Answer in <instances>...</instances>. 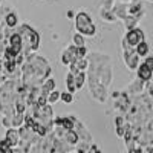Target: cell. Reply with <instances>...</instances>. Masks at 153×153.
Wrapping results in <instances>:
<instances>
[{
    "label": "cell",
    "instance_id": "6da1fadb",
    "mask_svg": "<svg viewBox=\"0 0 153 153\" xmlns=\"http://www.w3.org/2000/svg\"><path fill=\"white\" fill-rule=\"evenodd\" d=\"M51 74H52V68L48 58L32 52L26 55V61L20 68V81L29 87H42V84L51 76Z\"/></svg>",
    "mask_w": 153,
    "mask_h": 153
},
{
    "label": "cell",
    "instance_id": "7a4b0ae2",
    "mask_svg": "<svg viewBox=\"0 0 153 153\" xmlns=\"http://www.w3.org/2000/svg\"><path fill=\"white\" fill-rule=\"evenodd\" d=\"M17 31L23 38V54L29 55L32 52H37L40 48V34L35 31V28H32L28 23H20L17 26Z\"/></svg>",
    "mask_w": 153,
    "mask_h": 153
},
{
    "label": "cell",
    "instance_id": "3957f363",
    "mask_svg": "<svg viewBox=\"0 0 153 153\" xmlns=\"http://www.w3.org/2000/svg\"><path fill=\"white\" fill-rule=\"evenodd\" d=\"M75 22V31H78L80 34L86 37H95L97 35V26L91 17V14L86 11H78L74 17Z\"/></svg>",
    "mask_w": 153,
    "mask_h": 153
},
{
    "label": "cell",
    "instance_id": "277c9868",
    "mask_svg": "<svg viewBox=\"0 0 153 153\" xmlns=\"http://www.w3.org/2000/svg\"><path fill=\"white\" fill-rule=\"evenodd\" d=\"M87 86H89V95L94 101L104 104L109 100V87L104 86L103 83H100L94 78H87Z\"/></svg>",
    "mask_w": 153,
    "mask_h": 153
},
{
    "label": "cell",
    "instance_id": "5b68a950",
    "mask_svg": "<svg viewBox=\"0 0 153 153\" xmlns=\"http://www.w3.org/2000/svg\"><path fill=\"white\" fill-rule=\"evenodd\" d=\"M146 40V34H144V31L141 29V28H138V26H135V28H132V29H129V31H126V34H124V37H123V51L124 49H135L141 42H144Z\"/></svg>",
    "mask_w": 153,
    "mask_h": 153
},
{
    "label": "cell",
    "instance_id": "8992f818",
    "mask_svg": "<svg viewBox=\"0 0 153 153\" xmlns=\"http://www.w3.org/2000/svg\"><path fill=\"white\" fill-rule=\"evenodd\" d=\"M123 61L129 71H136L141 65V55L136 52V49H124L123 51Z\"/></svg>",
    "mask_w": 153,
    "mask_h": 153
},
{
    "label": "cell",
    "instance_id": "52a82bcc",
    "mask_svg": "<svg viewBox=\"0 0 153 153\" xmlns=\"http://www.w3.org/2000/svg\"><path fill=\"white\" fill-rule=\"evenodd\" d=\"M74 120H75V126H74V129L78 132V135H80V143H87V144H92L94 143V138H92V135H91V132H89V129L84 126V123L83 121H80L78 118L74 115Z\"/></svg>",
    "mask_w": 153,
    "mask_h": 153
},
{
    "label": "cell",
    "instance_id": "ba28073f",
    "mask_svg": "<svg viewBox=\"0 0 153 153\" xmlns=\"http://www.w3.org/2000/svg\"><path fill=\"white\" fill-rule=\"evenodd\" d=\"M127 11H129V14L136 17L138 20H141L146 14V6H144V2L143 0H130L129 3H127Z\"/></svg>",
    "mask_w": 153,
    "mask_h": 153
},
{
    "label": "cell",
    "instance_id": "9c48e42d",
    "mask_svg": "<svg viewBox=\"0 0 153 153\" xmlns=\"http://www.w3.org/2000/svg\"><path fill=\"white\" fill-rule=\"evenodd\" d=\"M5 138L8 139V143L11 144V147L14 150L20 149V146H22V135H20V130L17 129V127H9V129H6Z\"/></svg>",
    "mask_w": 153,
    "mask_h": 153
},
{
    "label": "cell",
    "instance_id": "30bf717a",
    "mask_svg": "<svg viewBox=\"0 0 153 153\" xmlns=\"http://www.w3.org/2000/svg\"><path fill=\"white\" fill-rule=\"evenodd\" d=\"M78 58L76 57V46L72 43L71 46L65 48L61 51V55H60V61H61V65H65V66H69L72 65V63Z\"/></svg>",
    "mask_w": 153,
    "mask_h": 153
},
{
    "label": "cell",
    "instance_id": "8fae6325",
    "mask_svg": "<svg viewBox=\"0 0 153 153\" xmlns=\"http://www.w3.org/2000/svg\"><path fill=\"white\" fill-rule=\"evenodd\" d=\"M8 45H9L11 48H14L17 52H23V38H22V35H20L19 31L9 34V37H8Z\"/></svg>",
    "mask_w": 153,
    "mask_h": 153
},
{
    "label": "cell",
    "instance_id": "7c38bea8",
    "mask_svg": "<svg viewBox=\"0 0 153 153\" xmlns=\"http://www.w3.org/2000/svg\"><path fill=\"white\" fill-rule=\"evenodd\" d=\"M146 81H143L141 78H136L133 83H130L127 86V94L130 95H141L144 92V87H146Z\"/></svg>",
    "mask_w": 153,
    "mask_h": 153
},
{
    "label": "cell",
    "instance_id": "4fadbf2b",
    "mask_svg": "<svg viewBox=\"0 0 153 153\" xmlns=\"http://www.w3.org/2000/svg\"><path fill=\"white\" fill-rule=\"evenodd\" d=\"M136 76L138 78H141L143 81H146V83H149V81H152V76H153V71L146 65V63L143 61L141 65H139V68L136 69Z\"/></svg>",
    "mask_w": 153,
    "mask_h": 153
},
{
    "label": "cell",
    "instance_id": "5bb4252c",
    "mask_svg": "<svg viewBox=\"0 0 153 153\" xmlns=\"http://www.w3.org/2000/svg\"><path fill=\"white\" fill-rule=\"evenodd\" d=\"M3 23H5V26H8L11 29H16L19 26V14L16 11H8L5 19H3Z\"/></svg>",
    "mask_w": 153,
    "mask_h": 153
},
{
    "label": "cell",
    "instance_id": "9a60e30c",
    "mask_svg": "<svg viewBox=\"0 0 153 153\" xmlns=\"http://www.w3.org/2000/svg\"><path fill=\"white\" fill-rule=\"evenodd\" d=\"M98 14H100L101 20L106 22V23H115V22L118 20V19H117V16L113 14V11H112L110 8H103V6H100Z\"/></svg>",
    "mask_w": 153,
    "mask_h": 153
},
{
    "label": "cell",
    "instance_id": "2e32d148",
    "mask_svg": "<svg viewBox=\"0 0 153 153\" xmlns=\"http://www.w3.org/2000/svg\"><path fill=\"white\" fill-rule=\"evenodd\" d=\"M65 86L72 94H75L76 91H78V89H76V84H75V74H72L71 71H68L66 75H65Z\"/></svg>",
    "mask_w": 153,
    "mask_h": 153
},
{
    "label": "cell",
    "instance_id": "e0dca14e",
    "mask_svg": "<svg viewBox=\"0 0 153 153\" xmlns=\"http://www.w3.org/2000/svg\"><path fill=\"white\" fill-rule=\"evenodd\" d=\"M86 83H87V71L76 72V74H75V84H76V89H78V91H81Z\"/></svg>",
    "mask_w": 153,
    "mask_h": 153
},
{
    "label": "cell",
    "instance_id": "ac0fdd59",
    "mask_svg": "<svg viewBox=\"0 0 153 153\" xmlns=\"http://www.w3.org/2000/svg\"><path fill=\"white\" fill-rule=\"evenodd\" d=\"M57 83H55V78H52V76H49V78L42 84V92L43 94H49V92H52L54 89H55Z\"/></svg>",
    "mask_w": 153,
    "mask_h": 153
},
{
    "label": "cell",
    "instance_id": "d6986e66",
    "mask_svg": "<svg viewBox=\"0 0 153 153\" xmlns=\"http://www.w3.org/2000/svg\"><path fill=\"white\" fill-rule=\"evenodd\" d=\"M136 52L139 54V55H141V58H144V57H147L149 55V52H150V46H149V43L144 40V42H141V43H139L136 48Z\"/></svg>",
    "mask_w": 153,
    "mask_h": 153
},
{
    "label": "cell",
    "instance_id": "ffe728a7",
    "mask_svg": "<svg viewBox=\"0 0 153 153\" xmlns=\"http://www.w3.org/2000/svg\"><path fill=\"white\" fill-rule=\"evenodd\" d=\"M11 120H12V127H22L23 124H25V113H20V112H16L14 115L11 117Z\"/></svg>",
    "mask_w": 153,
    "mask_h": 153
},
{
    "label": "cell",
    "instance_id": "44dd1931",
    "mask_svg": "<svg viewBox=\"0 0 153 153\" xmlns=\"http://www.w3.org/2000/svg\"><path fill=\"white\" fill-rule=\"evenodd\" d=\"M61 100V92L60 91H57V89H54V91L52 92H49L48 94V103L49 104H57L58 103V101Z\"/></svg>",
    "mask_w": 153,
    "mask_h": 153
},
{
    "label": "cell",
    "instance_id": "7402d4cb",
    "mask_svg": "<svg viewBox=\"0 0 153 153\" xmlns=\"http://www.w3.org/2000/svg\"><path fill=\"white\" fill-rule=\"evenodd\" d=\"M72 43H74L75 46H84V45H86V35H83V34H80L78 31H76V32L72 35Z\"/></svg>",
    "mask_w": 153,
    "mask_h": 153
},
{
    "label": "cell",
    "instance_id": "603a6c76",
    "mask_svg": "<svg viewBox=\"0 0 153 153\" xmlns=\"http://www.w3.org/2000/svg\"><path fill=\"white\" fill-rule=\"evenodd\" d=\"M61 103L63 104H72L74 103V94L72 92H69V91H66V92H61Z\"/></svg>",
    "mask_w": 153,
    "mask_h": 153
},
{
    "label": "cell",
    "instance_id": "cb8c5ba5",
    "mask_svg": "<svg viewBox=\"0 0 153 153\" xmlns=\"http://www.w3.org/2000/svg\"><path fill=\"white\" fill-rule=\"evenodd\" d=\"M74 63L76 65V68H78L80 71H87V69H89V58H87V57L78 58V60H75Z\"/></svg>",
    "mask_w": 153,
    "mask_h": 153
},
{
    "label": "cell",
    "instance_id": "d4e9b609",
    "mask_svg": "<svg viewBox=\"0 0 153 153\" xmlns=\"http://www.w3.org/2000/svg\"><path fill=\"white\" fill-rule=\"evenodd\" d=\"M0 152H5V153H12V152H16V150L11 147V144L8 143V139H6V138H3V139H0Z\"/></svg>",
    "mask_w": 153,
    "mask_h": 153
},
{
    "label": "cell",
    "instance_id": "484cf974",
    "mask_svg": "<svg viewBox=\"0 0 153 153\" xmlns=\"http://www.w3.org/2000/svg\"><path fill=\"white\" fill-rule=\"evenodd\" d=\"M87 54H89V51H87L86 45L84 46H76V57H78V58H84V57H87ZM78 58H76V60H78Z\"/></svg>",
    "mask_w": 153,
    "mask_h": 153
},
{
    "label": "cell",
    "instance_id": "4316f807",
    "mask_svg": "<svg viewBox=\"0 0 153 153\" xmlns=\"http://www.w3.org/2000/svg\"><path fill=\"white\" fill-rule=\"evenodd\" d=\"M2 126L5 127V129H9V127H12V120H11V117H3V118H2Z\"/></svg>",
    "mask_w": 153,
    "mask_h": 153
},
{
    "label": "cell",
    "instance_id": "83f0119b",
    "mask_svg": "<svg viewBox=\"0 0 153 153\" xmlns=\"http://www.w3.org/2000/svg\"><path fill=\"white\" fill-rule=\"evenodd\" d=\"M144 63H146V65L153 71V55H147V57H144Z\"/></svg>",
    "mask_w": 153,
    "mask_h": 153
},
{
    "label": "cell",
    "instance_id": "f1b7e54d",
    "mask_svg": "<svg viewBox=\"0 0 153 153\" xmlns=\"http://www.w3.org/2000/svg\"><path fill=\"white\" fill-rule=\"evenodd\" d=\"M3 71H5V61L3 58H0V74H3Z\"/></svg>",
    "mask_w": 153,
    "mask_h": 153
},
{
    "label": "cell",
    "instance_id": "f546056e",
    "mask_svg": "<svg viewBox=\"0 0 153 153\" xmlns=\"http://www.w3.org/2000/svg\"><path fill=\"white\" fill-rule=\"evenodd\" d=\"M91 152H100V147H97V146H91Z\"/></svg>",
    "mask_w": 153,
    "mask_h": 153
},
{
    "label": "cell",
    "instance_id": "4dcf8cb0",
    "mask_svg": "<svg viewBox=\"0 0 153 153\" xmlns=\"http://www.w3.org/2000/svg\"><path fill=\"white\" fill-rule=\"evenodd\" d=\"M3 83V74H0V84Z\"/></svg>",
    "mask_w": 153,
    "mask_h": 153
},
{
    "label": "cell",
    "instance_id": "1f68e13d",
    "mask_svg": "<svg viewBox=\"0 0 153 153\" xmlns=\"http://www.w3.org/2000/svg\"><path fill=\"white\" fill-rule=\"evenodd\" d=\"M117 2H124V3H129L130 0H117Z\"/></svg>",
    "mask_w": 153,
    "mask_h": 153
},
{
    "label": "cell",
    "instance_id": "d6a6232c",
    "mask_svg": "<svg viewBox=\"0 0 153 153\" xmlns=\"http://www.w3.org/2000/svg\"><path fill=\"white\" fill-rule=\"evenodd\" d=\"M149 2H153V0H149Z\"/></svg>",
    "mask_w": 153,
    "mask_h": 153
}]
</instances>
